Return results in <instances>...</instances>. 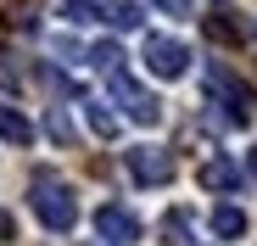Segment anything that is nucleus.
<instances>
[{"label": "nucleus", "mask_w": 257, "mask_h": 246, "mask_svg": "<svg viewBox=\"0 0 257 246\" xmlns=\"http://www.w3.org/2000/svg\"><path fill=\"white\" fill-rule=\"evenodd\" d=\"M51 135H56V140H73V123H67V112H62V106L51 112Z\"/></svg>", "instance_id": "obj_15"}, {"label": "nucleus", "mask_w": 257, "mask_h": 246, "mask_svg": "<svg viewBox=\"0 0 257 246\" xmlns=\"http://www.w3.org/2000/svg\"><path fill=\"white\" fill-rule=\"evenodd\" d=\"M95 229H101V240H112V246H135V240H140V218L128 213V207H117V201H106V207L95 213Z\"/></svg>", "instance_id": "obj_4"}, {"label": "nucleus", "mask_w": 257, "mask_h": 246, "mask_svg": "<svg viewBox=\"0 0 257 246\" xmlns=\"http://www.w3.org/2000/svg\"><path fill=\"white\" fill-rule=\"evenodd\" d=\"M207 90L218 95L224 106H229V117H246V106H251V95H246V90L235 84V78H229L224 67H207Z\"/></svg>", "instance_id": "obj_6"}, {"label": "nucleus", "mask_w": 257, "mask_h": 246, "mask_svg": "<svg viewBox=\"0 0 257 246\" xmlns=\"http://www.w3.org/2000/svg\"><path fill=\"white\" fill-rule=\"evenodd\" d=\"M146 67H151L157 78H185L190 51L179 45V39H162V34H151V39H146Z\"/></svg>", "instance_id": "obj_2"}, {"label": "nucleus", "mask_w": 257, "mask_h": 246, "mask_svg": "<svg viewBox=\"0 0 257 246\" xmlns=\"http://www.w3.org/2000/svg\"><path fill=\"white\" fill-rule=\"evenodd\" d=\"M90 62H95V67L112 78V73H123V62H128V56H123L117 45H95V51H90Z\"/></svg>", "instance_id": "obj_12"}, {"label": "nucleus", "mask_w": 257, "mask_h": 246, "mask_svg": "<svg viewBox=\"0 0 257 246\" xmlns=\"http://www.w3.org/2000/svg\"><path fill=\"white\" fill-rule=\"evenodd\" d=\"M128 174H135L140 185H168L174 179V157L157 151V146H135L128 151Z\"/></svg>", "instance_id": "obj_5"}, {"label": "nucleus", "mask_w": 257, "mask_h": 246, "mask_svg": "<svg viewBox=\"0 0 257 246\" xmlns=\"http://www.w3.org/2000/svg\"><path fill=\"white\" fill-rule=\"evenodd\" d=\"M212 235H218V240H240L246 235V213L240 207H218V213H212Z\"/></svg>", "instance_id": "obj_9"}, {"label": "nucleus", "mask_w": 257, "mask_h": 246, "mask_svg": "<svg viewBox=\"0 0 257 246\" xmlns=\"http://www.w3.org/2000/svg\"><path fill=\"white\" fill-rule=\"evenodd\" d=\"M90 129H95V135H117V117H112L101 101H90Z\"/></svg>", "instance_id": "obj_14"}, {"label": "nucleus", "mask_w": 257, "mask_h": 246, "mask_svg": "<svg viewBox=\"0 0 257 246\" xmlns=\"http://www.w3.org/2000/svg\"><path fill=\"white\" fill-rule=\"evenodd\" d=\"M157 6H162V12H174V17H190V12H196V0H157Z\"/></svg>", "instance_id": "obj_16"}, {"label": "nucleus", "mask_w": 257, "mask_h": 246, "mask_svg": "<svg viewBox=\"0 0 257 246\" xmlns=\"http://www.w3.org/2000/svg\"><path fill=\"white\" fill-rule=\"evenodd\" d=\"M196 179H201L207 190H235V185H240V168H235V162H229V157H207Z\"/></svg>", "instance_id": "obj_7"}, {"label": "nucleus", "mask_w": 257, "mask_h": 246, "mask_svg": "<svg viewBox=\"0 0 257 246\" xmlns=\"http://www.w3.org/2000/svg\"><path fill=\"white\" fill-rule=\"evenodd\" d=\"M101 23H112V28H123V34H128V28H140V23H146V12L135 6V0H117V6H106V12H101Z\"/></svg>", "instance_id": "obj_10"}, {"label": "nucleus", "mask_w": 257, "mask_h": 246, "mask_svg": "<svg viewBox=\"0 0 257 246\" xmlns=\"http://www.w3.org/2000/svg\"><path fill=\"white\" fill-rule=\"evenodd\" d=\"M246 174H251V179H257V151H251V157H246Z\"/></svg>", "instance_id": "obj_17"}, {"label": "nucleus", "mask_w": 257, "mask_h": 246, "mask_svg": "<svg viewBox=\"0 0 257 246\" xmlns=\"http://www.w3.org/2000/svg\"><path fill=\"white\" fill-rule=\"evenodd\" d=\"M56 12H62L67 23H95V17H101V12L90 6V0H56Z\"/></svg>", "instance_id": "obj_13"}, {"label": "nucleus", "mask_w": 257, "mask_h": 246, "mask_svg": "<svg viewBox=\"0 0 257 246\" xmlns=\"http://www.w3.org/2000/svg\"><path fill=\"white\" fill-rule=\"evenodd\" d=\"M28 201H34L39 224H45V229H56V235H67V229L78 224V196H73V190H67L56 174H34Z\"/></svg>", "instance_id": "obj_1"}, {"label": "nucleus", "mask_w": 257, "mask_h": 246, "mask_svg": "<svg viewBox=\"0 0 257 246\" xmlns=\"http://www.w3.org/2000/svg\"><path fill=\"white\" fill-rule=\"evenodd\" d=\"M112 95L123 101V112L135 117V123H157V117H162V101H157V95H146L135 78H128V67H123V73H112Z\"/></svg>", "instance_id": "obj_3"}, {"label": "nucleus", "mask_w": 257, "mask_h": 246, "mask_svg": "<svg viewBox=\"0 0 257 246\" xmlns=\"http://www.w3.org/2000/svg\"><path fill=\"white\" fill-rule=\"evenodd\" d=\"M0 140H12V146H28V140H34V123H28L23 112H12V106H0Z\"/></svg>", "instance_id": "obj_8"}, {"label": "nucleus", "mask_w": 257, "mask_h": 246, "mask_svg": "<svg viewBox=\"0 0 257 246\" xmlns=\"http://www.w3.org/2000/svg\"><path fill=\"white\" fill-rule=\"evenodd\" d=\"M201 23H207V34L218 39V45H240V28H235L224 12H212V17H201Z\"/></svg>", "instance_id": "obj_11"}]
</instances>
